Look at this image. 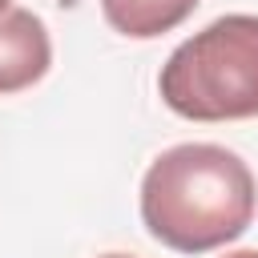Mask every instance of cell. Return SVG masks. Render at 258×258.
Masks as SVG:
<instances>
[{
	"label": "cell",
	"mask_w": 258,
	"mask_h": 258,
	"mask_svg": "<svg viewBox=\"0 0 258 258\" xmlns=\"http://www.w3.org/2000/svg\"><path fill=\"white\" fill-rule=\"evenodd\" d=\"M157 89L185 121L258 117V16L230 12L181 40L161 64Z\"/></svg>",
	"instance_id": "cell-2"
},
{
	"label": "cell",
	"mask_w": 258,
	"mask_h": 258,
	"mask_svg": "<svg viewBox=\"0 0 258 258\" xmlns=\"http://www.w3.org/2000/svg\"><path fill=\"white\" fill-rule=\"evenodd\" d=\"M254 198V173L234 149L185 141L157 153L145 169L141 222L161 246L177 254H206L246 234Z\"/></svg>",
	"instance_id": "cell-1"
},
{
	"label": "cell",
	"mask_w": 258,
	"mask_h": 258,
	"mask_svg": "<svg viewBox=\"0 0 258 258\" xmlns=\"http://www.w3.org/2000/svg\"><path fill=\"white\" fill-rule=\"evenodd\" d=\"M4 8H12V4H8V0H0V12H4Z\"/></svg>",
	"instance_id": "cell-7"
},
{
	"label": "cell",
	"mask_w": 258,
	"mask_h": 258,
	"mask_svg": "<svg viewBox=\"0 0 258 258\" xmlns=\"http://www.w3.org/2000/svg\"><path fill=\"white\" fill-rule=\"evenodd\" d=\"M194 8H198V0H101L109 28L129 40H153V36L177 28L181 20H189Z\"/></svg>",
	"instance_id": "cell-4"
},
{
	"label": "cell",
	"mask_w": 258,
	"mask_h": 258,
	"mask_svg": "<svg viewBox=\"0 0 258 258\" xmlns=\"http://www.w3.org/2000/svg\"><path fill=\"white\" fill-rule=\"evenodd\" d=\"M52 64V40L36 12L4 8L0 12V97L32 89Z\"/></svg>",
	"instance_id": "cell-3"
},
{
	"label": "cell",
	"mask_w": 258,
	"mask_h": 258,
	"mask_svg": "<svg viewBox=\"0 0 258 258\" xmlns=\"http://www.w3.org/2000/svg\"><path fill=\"white\" fill-rule=\"evenodd\" d=\"M222 258H258V250H230V254H222Z\"/></svg>",
	"instance_id": "cell-5"
},
{
	"label": "cell",
	"mask_w": 258,
	"mask_h": 258,
	"mask_svg": "<svg viewBox=\"0 0 258 258\" xmlns=\"http://www.w3.org/2000/svg\"><path fill=\"white\" fill-rule=\"evenodd\" d=\"M101 258H129V254H101Z\"/></svg>",
	"instance_id": "cell-6"
}]
</instances>
